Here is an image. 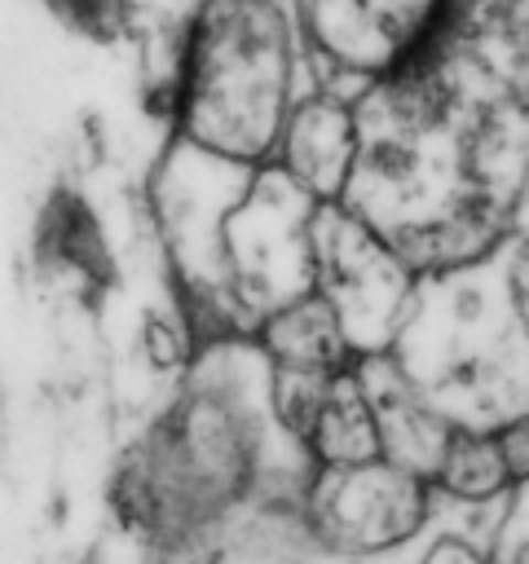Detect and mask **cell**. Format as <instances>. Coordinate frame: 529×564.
I'll list each match as a JSON object with an SVG mask.
<instances>
[{
	"mask_svg": "<svg viewBox=\"0 0 529 564\" xmlns=\"http://www.w3.org/2000/svg\"><path fill=\"white\" fill-rule=\"evenodd\" d=\"M31 260L44 278L62 282L79 300H97L115 286V251L97 207L75 189L57 185L44 194L31 229Z\"/></svg>",
	"mask_w": 529,
	"mask_h": 564,
	"instance_id": "cell-8",
	"label": "cell"
},
{
	"mask_svg": "<svg viewBox=\"0 0 529 564\" xmlns=\"http://www.w3.org/2000/svg\"><path fill=\"white\" fill-rule=\"evenodd\" d=\"M357 150H361L357 97L331 84H313L295 97L282 123L273 167L291 185H300L313 203L331 207L344 198V185L357 167Z\"/></svg>",
	"mask_w": 529,
	"mask_h": 564,
	"instance_id": "cell-7",
	"label": "cell"
},
{
	"mask_svg": "<svg viewBox=\"0 0 529 564\" xmlns=\"http://www.w3.org/2000/svg\"><path fill=\"white\" fill-rule=\"evenodd\" d=\"M445 4L450 0H291V18L317 84L357 97L419 53Z\"/></svg>",
	"mask_w": 529,
	"mask_h": 564,
	"instance_id": "cell-6",
	"label": "cell"
},
{
	"mask_svg": "<svg viewBox=\"0 0 529 564\" xmlns=\"http://www.w3.org/2000/svg\"><path fill=\"white\" fill-rule=\"evenodd\" d=\"M511 489L516 485L507 476L494 432L489 427H454V436L436 463L432 494L445 502H458V507H489V502H503Z\"/></svg>",
	"mask_w": 529,
	"mask_h": 564,
	"instance_id": "cell-11",
	"label": "cell"
},
{
	"mask_svg": "<svg viewBox=\"0 0 529 564\" xmlns=\"http://www.w3.org/2000/svg\"><path fill=\"white\" fill-rule=\"evenodd\" d=\"M498 449H503V463H507V476L516 489H529V410L511 414L507 423L489 427Z\"/></svg>",
	"mask_w": 529,
	"mask_h": 564,
	"instance_id": "cell-12",
	"label": "cell"
},
{
	"mask_svg": "<svg viewBox=\"0 0 529 564\" xmlns=\"http://www.w3.org/2000/svg\"><path fill=\"white\" fill-rule=\"evenodd\" d=\"M273 441L287 432L269 405V370L251 339L203 348L168 405L115 467V516L150 564H220L225 533L282 494Z\"/></svg>",
	"mask_w": 529,
	"mask_h": 564,
	"instance_id": "cell-1",
	"label": "cell"
},
{
	"mask_svg": "<svg viewBox=\"0 0 529 564\" xmlns=\"http://www.w3.org/2000/svg\"><path fill=\"white\" fill-rule=\"evenodd\" d=\"M251 348L273 375H335L357 366L335 308L317 291L273 308L251 330Z\"/></svg>",
	"mask_w": 529,
	"mask_h": 564,
	"instance_id": "cell-9",
	"label": "cell"
},
{
	"mask_svg": "<svg viewBox=\"0 0 529 564\" xmlns=\"http://www.w3.org/2000/svg\"><path fill=\"white\" fill-rule=\"evenodd\" d=\"M295 449L309 463V471H339V467L379 458V423H375V410H370L357 366L335 375V383L326 388L317 410L295 432Z\"/></svg>",
	"mask_w": 529,
	"mask_h": 564,
	"instance_id": "cell-10",
	"label": "cell"
},
{
	"mask_svg": "<svg viewBox=\"0 0 529 564\" xmlns=\"http://www.w3.org/2000/svg\"><path fill=\"white\" fill-rule=\"evenodd\" d=\"M300 70L291 0H194L176 22L163 84L172 141L234 167H269Z\"/></svg>",
	"mask_w": 529,
	"mask_h": 564,
	"instance_id": "cell-2",
	"label": "cell"
},
{
	"mask_svg": "<svg viewBox=\"0 0 529 564\" xmlns=\"http://www.w3.org/2000/svg\"><path fill=\"white\" fill-rule=\"evenodd\" d=\"M317 220L322 203L273 163L229 207L220 225V282L247 339L273 308L317 291Z\"/></svg>",
	"mask_w": 529,
	"mask_h": 564,
	"instance_id": "cell-3",
	"label": "cell"
},
{
	"mask_svg": "<svg viewBox=\"0 0 529 564\" xmlns=\"http://www.w3.org/2000/svg\"><path fill=\"white\" fill-rule=\"evenodd\" d=\"M423 278H414L361 220L344 207H322L317 220V295L335 308L353 357L392 352Z\"/></svg>",
	"mask_w": 529,
	"mask_h": 564,
	"instance_id": "cell-5",
	"label": "cell"
},
{
	"mask_svg": "<svg viewBox=\"0 0 529 564\" xmlns=\"http://www.w3.org/2000/svg\"><path fill=\"white\" fill-rule=\"evenodd\" d=\"M419 564H498L494 560V551H485V546H476V542H467V538H436L423 555H419Z\"/></svg>",
	"mask_w": 529,
	"mask_h": 564,
	"instance_id": "cell-13",
	"label": "cell"
},
{
	"mask_svg": "<svg viewBox=\"0 0 529 564\" xmlns=\"http://www.w3.org/2000/svg\"><path fill=\"white\" fill-rule=\"evenodd\" d=\"M300 511L326 555H335L339 564H357L419 542L432 524L436 494L406 467L375 458L339 471H309Z\"/></svg>",
	"mask_w": 529,
	"mask_h": 564,
	"instance_id": "cell-4",
	"label": "cell"
}]
</instances>
